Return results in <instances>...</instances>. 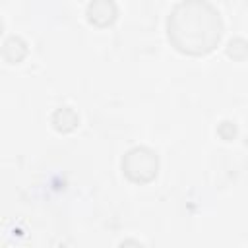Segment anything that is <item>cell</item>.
<instances>
[{"label": "cell", "mask_w": 248, "mask_h": 248, "mask_svg": "<svg viewBox=\"0 0 248 248\" xmlns=\"http://www.w3.org/2000/svg\"><path fill=\"white\" fill-rule=\"evenodd\" d=\"M219 37L221 19L209 4L182 2L169 17V39L182 52H207L219 43Z\"/></svg>", "instance_id": "6da1fadb"}, {"label": "cell", "mask_w": 248, "mask_h": 248, "mask_svg": "<svg viewBox=\"0 0 248 248\" xmlns=\"http://www.w3.org/2000/svg\"><path fill=\"white\" fill-rule=\"evenodd\" d=\"M122 170L134 182H147L157 174V155L147 147H134L124 155Z\"/></svg>", "instance_id": "7a4b0ae2"}, {"label": "cell", "mask_w": 248, "mask_h": 248, "mask_svg": "<svg viewBox=\"0 0 248 248\" xmlns=\"http://www.w3.org/2000/svg\"><path fill=\"white\" fill-rule=\"evenodd\" d=\"M87 16H89V21H93L97 25H107L116 17V6L107 0L93 2L87 6Z\"/></svg>", "instance_id": "3957f363"}, {"label": "cell", "mask_w": 248, "mask_h": 248, "mask_svg": "<svg viewBox=\"0 0 248 248\" xmlns=\"http://www.w3.org/2000/svg\"><path fill=\"white\" fill-rule=\"evenodd\" d=\"M78 122H79V118H78V114H76L70 107L58 108V110L54 112V116H52V124H54V128L60 130V132H70V130H74V128L78 126Z\"/></svg>", "instance_id": "277c9868"}, {"label": "cell", "mask_w": 248, "mask_h": 248, "mask_svg": "<svg viewBox=\"0 0 248 248\" xmlns=\"http://www.w3.org/2000/svg\"><path fill=\"white\" fill-rule=\"evenodd\" d=\"M10 52H16V54H14V56H16V62H19V60L25 56V52H27V45H25V41H23L21 37H10V39L4 43V46H2V54H4V58H8Z\"/></svg>", "instance_id": "5b68a950"}, {"label": "cell", "mask_w": 248, "mask_h": 248, "mask_svg": "<svg viewBox=\"0 0 248 248\" xmlns=\"http://www.w3.org/2000/svg\"><path fill=\"white\" fill-rule=\"evenodd\" d=\"M2 27H4V23H2V19H0V33H2Z\"/></svg>", "instance_id": "8992f818"}]
</instances>
